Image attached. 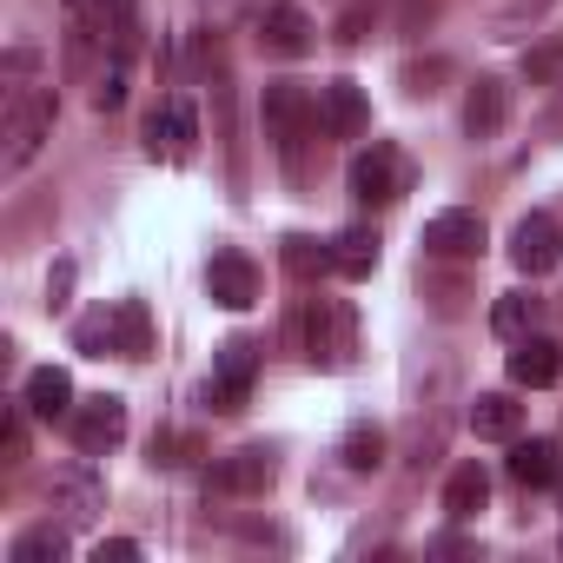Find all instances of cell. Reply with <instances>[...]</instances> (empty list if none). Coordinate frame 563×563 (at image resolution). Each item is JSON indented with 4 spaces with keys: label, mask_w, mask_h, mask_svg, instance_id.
Masks as SVG:
<instances>
[{
    "label": "cell",
    "mask_w": 563,
    "mask_h": 563,
    "mask_svg": "<svg viewBox=\"0 0 563 563\" xmlns=\"http://www.w3.org/2000/svg\"><path fill=\"white\" fill-rule=\"evenodd\" d=\"M133 556H140L133 537H107V543H93V563H133Z\"/></svg>",
    "instance_id": "cell-32"
},
{
    "label": "cell",
    "mask_w": 563,
    "mask_h": 563,
    "mask_svg": "<svg viewBox=\"0 0 563 563\" xmlns=\"http://www.w3.org/2000/svg\"><path fill=\"white\" fill-rule=\"evenodd\" d=\"M54 133V93L47 87H8V146H0V173H27Z\"/></svg>",
    "instance_id": "cell-4"
},
{
    "label": "cell",
    "mask_w": 563,
    "mask_h": 563,
    "mask_svg": "<svg viewBox=\"0 0 563 563\" xmlns=\"http://www.w3.org/2000/svg\"><path fill=\"white\" fill-rule=\"evenodd\" d=\"M510 258H517V272L543 278V272L563 258V225H556L550 212H530V219H517V232H510Z\"/></svg>",
    "instance_id": "cell-12"
},
{
    "label": "cell",
    "mask_w": 563,
    "mask_h": 563,
    "mask_svg": "<svg viewBox=\"0 0 563 563\" xmlns=\"http://www.w3.org/2000/svg\"><path fill=\"white\" fill-rule=\"evenodd\" d=\"M74 444H80V457H107L120 438H126V398H87V405H74Z\"/></svg>",
    "instance_id": "cell-9"
},
{
    "label": "cell",
    "mask_w": 563,
    "mask_h": 563,
    "mask_svg": "<svg viewBox=\"0 0 563 563\" xmlns=\"http://www.w3.org/2000/svg\"><path fill=\"white\" fill-rule=\"evenodd\" d=\"M113 358H153V319H146V306L140 299H120L113 306Z\"/></svg>",
    "instance_id": "cell-21"
},
{
    "label": "cell",
    "mask_w": 563,
    "mask_h": 563,
    "mask_svg": "<svg viewBox=\"0 0 563 563\" xmlns=\"http://www.w3.org/2000/svg\"><path fill=\"white\" fill-rule=\"evenodd\" d=\"M67 556V530L60 523H41L27 537H14V563H60Z\"/></svg>",
    "instance_id": "cell-27"
},
{
    "label": "cell",
    "mask_w": 563,
    "mask_h": 563,
    "mask_svg": "<svg viewBox=\"0 0 563 563\" xmlns=\"http://www.w3.org/2000/svg\"><path fill=\"white\" fill-rule=\"evenodd\" d=\"M319 126H325V140H365L372 100H365L352 80H325V87H319Z\"/></svg>",
    "instance_id": "cell-11"
},
{
    "label": "cell",
    "mask_w": 563,
    "mask_h": 563,
    "mask_svg": "<svg viewBox=\"0 0 563 563\" xmlns=\"http://www.w3.org/2000/svg\"><path fill=\"white\" fill-rule=\"evenodd\" d=\"M265 133H272L278 159H286V173L306 179V140L325 133L319 126V100H306V87H292V80L265 87Z\"/></svg>",
    "instance_id": "cell-3"
},
{
    "label": "cell",
    "mask_w": 563,
    "mask_h": 563,
    "mask_svg": "<svg viewBox=\"0 0 563 563\" xmlns=\"http://www.w3.org/2000/svg\"><path fill=\"white\" fill-rule=\"evenodd\" d=\"M252 378H258V339H225L219 345V358H212V378H206V405L212 411H245V398H252Z\"/></svg>",
    "instance_id": "cell-6"
},
{
    "label": "cell",
    "mask_w": 563,
    "mask_h": 563,
    "mask_svg": "<svg viewBox=\"0 0 563 563\" xmlns=\"http://www.w3.org/2000/svg\"><path fill=\"white\" fill-rule=\"evenodd\" d=\"M74 352H87V358H107L113 352V306H100V312H87L74 325Z\"/></svg>",
    "instance_id": "cell-28"
},
{
    "label": "cell",
    "mask_w": 563,
    "mask_h": 563,
    "mask_svg": "<svg viewBox=\"0 0 563 563\" xmlns=\"http://www.w3.org/2000/svg\"><path fill=\"white\" fill-rule=\"evenodd\" d=\"M299 345H306V365L312 372H345L358 358V312L345 299H306L299 312Z\"/></svg>",
    "instance_id": "cell-2"
},
{
    "label": "cell",
    "mask_w": 563,
    "mask_h": 563,
    "mask_svg": "<svg viewBox=\"0 0 563 563\" xmlns=\"http://www.w3.org/2000/svg\"><path fill=\"white\" fill-rule=\"evenodd\" d=\"M510 477L523 490H543V484H563V451L550 438H510Z\"/></svg>",
    "instance_id": "cell-18"
},
{
    "label": "cell",
    "mask_w": 563,
    "mask_h": 563,
    "mask_svg": "<svg viewBox=\"0 0 563 563\" xmlns=\"http://www.w3.org/2000/svg\"><path fill=\"white\" fill-rule=\"evenodd\" d=\"M484 497H490L484 464H457V471L444 477V517H451V523H471V517L484 510Z\"/></svg>",
    "instance_id": "cell-22"
},
{
    "label": "cell",
    "mask_w": 563,
    "mask_h": 563,
    "mask_svg": "<svg viewBox=\"0 0 563 563\" xmlns=\"http://www.w3.org/2000/svg\"><path fill=\"white\" fill-rule=\"evenodd\" d=\"M60 14H67V67L74 74H87L100 54L133 60V47H140L133 0H60Z\"/></svg>",
    "instance_id": "cell-1"
},
{
    "label": "cell",
    "mask_w": 563,
    "mask_h": 563,
    "mask_svg": "<svg viewBox=\"0 0 563 563\" xmlns=\"http://www.w3.org/2000/svg\"><path fill=\"white\" fill-rule=\"evenodd\" d=\"M245 21H252L258 47L278 54V60L312 54V21H306V8H292V0H245Z\"/></svg>",
    "instance_id": "cell-7"
},
{
    "label": "cell",
    "mask_w": 563,
    "mask_h": 563,
    "mask_svg": "<svg viewBox=\"0 0 563 563\" xmlns=\"http://www.w3.org/2000/svg\"><path fill=\"white\" fill-rule=\"evenodd\" d=\"M563 378V345L556 339H517V352H510V385H523V391H550Z\"/></svg>",
    "instance_id": "cell-15"
},
{
    "label": "cell",
    "mask_w": 563,
    "mask_h": 563,
    "mask_svg": "<svg viewBox=\"0 0 563 563\" xmlns=\"http://www.w3.org/2000/svg\"><path fill=\"white\" fill-rule=\"evenodd\" d=\"M0 451H8L0 464H21V457H27V418H21V411H8V431H0Z\"/></svg>",
    "instance_id": "cell-31"
},
{
    "label": "cell",
    "mask_w": 563,
    "mask_h": 563,
    "mask_svg": "<svg viewBox=\"0 0 563 563\" xmlns=\"http://www.w3.org/2000/svg\"><path fill=\"white\" fill-rule=\"evenodd\" d=\"M504 120H510V87L490 80V74L471 80V93H464V133H471V140H497Z\"/></svg>",
    "instance_id": "cell-16"
},
{
    "label": "cell",
    "mask_w": 563,
    "mask_h": 563,
    "mask_svg": "<svg viewBox=\"0 0 563 563\" xmlns=\"http://www.w3.org/2000/svg\"><path fill=\"white\" fill-rule=\"evenodd\" d=\"M278 258H286V272H292V278H319V272H339L332 245H319V239H306V232H292Z\"/></svg>",
    "instance_id": "cell-24"
},
{
    "label": "cell",
    "mask_w": 563,
    "mask_h": 563,
    "mask_svg": "<svg viewBox=\"0 0 563 563\" xmlns=\"http://www.w3.org/2000/svg\"><path fill=\"white\" fill-rule=\"evenodd\" d=\"M67 292H74V265H54V278H47V306L60 312V306H67Z\"/></svg>",
    "instance_id": "cell-33"
},
{
    "label": "cell",
    "mask_w": 563,
    "mask_h": 563,
    "mask_svg": "<svg viewBox=\"0 0 563 563\" xmlns=\"http://www.w3.org/2000/svg\"><path fill=\"white\" fill-rule=\"evenodd\" d=\"M490 325H497V339H530V325H537V299L530 292H504L497 306H490Z\"/></svg>",
    "instance_id": "cell-25"
},
{
    "label": "cell",
    "mask_w": 563,
    "mask_h": 563,
    "mask_svg": "<svg viewBox=\"0 0 563 563\" xmlns=\"http://www.w3.org/2000/svg\"><path fill=\"white\" fill-rule=\"evenodd\" d=\"M471 431L484 444H510V438H523V405L510 391H477L471 398Z\"/></svg>",
    "instance_id": "cell-17"
},
{
    "label": "cell",
    "mask_w": 563,
    "mask_h": 563,
    "mask_svg": "<svg viewBox=\"0 0 563 563\" xmlns=\"http://www.w3.org/2000/svg\"><path fill=\"white\" fill-rule=\"evenodd\" d=\"M192 457H199V444H192V438H179V431L153 438V464H159V471H179V464H192Z\"/></svg>",
    "instance_id": "cell-29"
},
{
    "label": "cell",
    "mask_w": 563,
    "mask_h": 563,
    "mask_svg": "<svg viewBox=\"0 0 563 563\" xmlns=\"http://www.w3.org/2000/svg\"><path fill=\"white\" fill-rule=\"evenodd\" d=\"M339 457H345V471H378L385 464V431L378 424H352L345 444H339Z\"/></svg>",
    "instance_id": "cell-26"
},
{
    "label": "cell",
    "mask_w": 563,
    "mask_h": 563,
    "mask_svg": "<svg viewBox=\"0 0 563 563\" xmlns=\"http://www.w3.org/2000/svg\"><path fill=\"white\" fill-rule=\"evenodd\" d=\"M120 100H126V60H113V67L100 74V87H93V107H100V113H113Z\"/></svg>",
    "instance_id": "cell-30"
},
{
    "label": "cell",
    "mask_w": 563,
    "mask_h": 563,
    "mask_svg": "<svg viewBox=\"0 0 563 563\" xmlns=\"http://www.w3.org/2000/svg\"><path fill=\"white\" fill-rule=\"evenodd\" d=\"M192 140H199V120H192L186 100H159V107L146 113V153H153V159H186Z\"/></svg>",
    "instance_id": "cell-13"
},
{
    "label": "cell",
    "mask_w": 563,
    "mask_h": 563,
    "mask_svg": "<svg viewBox=\"0 0 563 563\" xmlns=\"http://www.w3.org/2000/svg\"><path fill=\"white\" fill-rule=\"evenodd\" d=\"M21 405L34 411V418H74V378L60 372V365H41V372H27V391H21Z\"/></svg>",
    "instance_id": "cell-19"
},
{
    "label": "cell",
    "mask_w": 563,
    "mask_h": 563,
    "mask_svg": "<svg viewBox=\"0 0 563 563\" xmlns=\"http://www.w3.org/2000/svg\"><path fill=\"white\" fill-rule=\"evenodd\" d=\"M54 510H67V523H93V517L107 510L100 477H93V471H67V477H54Z\"/></svg>",
    "instance_id": "cell-20"
},
{
    "label": "cell",
    "mask_w": 563,
    "mask_h": 563,
    "mask_svg": "<svg viewBox=\"0 0 563 563\" xmlns=\"http://www.w3.org/2000/svg\"><path fill=\"white\" fill-rule=\"evenodd\" d=\"M206 292H212V306H225V312L258 306V265H252L245 252H212V265H206Z\"/></svg>",
    "instance_id": "cell-10"
},
{
    "label": "cell",
    "mask_w": 563,
    "mask_h": 563,
    "mask_svg": "<svg viewBox=\"0 0 563 563\" xmlns=\"http://www.w3.org/2000/svg\"><path fill=\"white\" fill-rule=\"evenodd\" d=\"M345 186H352L358 206H398V199L411 192V159H405L391 140H372L365 153H352Z\"/></svg>",
    "instance_id": "cell-5"
},
{
    "label": "cell",
    "mask_w": 563,
    "mask_h": 563,
    "mask_svg": "<svg viewBox=\"0 0 563 563\" xmlns=\"http://www.w3.org/2000/svg\"><path fill=\"white\" fill-rule=\"evenodd\" d=\"M477 252H484V219L477 212L451 206L424 225V258H477Z\"/></svg>",
    "instance_id": "cell-14"
},
{
    "label": "cell",
    "mask_w": 563,
    "mask_h": 563,
    "mask_svg": "<svg viewBox=\"0 0 563 563\" xmlns=\"http://www.w3.org/2000/svg\"><path fill=\"white\" fill-rule=\"evenodd\" d=\"M272 477H278V457H272L265 444H239V451H225V457L212 464V490H219V497H265Z\"/></svg>",
    "instance_id": "cell-8"
},
{
    "label": "cell",
    "mask_w": 563,
    "mask_h": 563,
    "mask_svg": "<svg viewBox=\"0 0 563 563\" xmlns=\"http://www.w3.org/2000/svg\"><path fill=\"white\" fill-rule=\"evenodd\" d=\"M332 258H339L345 278H372V272H378V232H372V225H345V232H332Z\"/></svg>",
    "instance_id": "cell-23"
}]
</instances>
